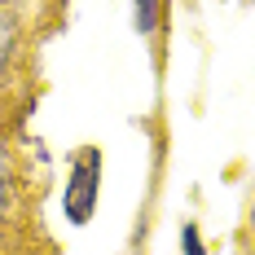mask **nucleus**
Here are the masks:
<instances>
[{
	"label": "nucleus",
	"instance_id": "nucleus-1",
	"mask_svg": "<svg viewBox=\"0 0 255 255\" xmlns=\"http://www.w3.org/2000/svg\"><path fill=\"white\" fill-rule=\"evenodd\" d=\"M97 185H102V150H79L75 167H71V185H66V216L75 225H88L93 207H97Z\"/></svg>",
	"mask_w": 255,
	"mask_h": 255
},
{
	"label": "nucleus",
	"instance_id": "nucleus-2",
	"mask_svg": "<svg viewBox=\"0 0 255 255\" xmlns=\"http://www.w3.org/2000/svg\"><path fill=\"white\" fill-rule=\"evenodd\" d=\"M9 57H13V22L0 18V75H4V66H9Z\"/></svg>",
	"mask_w": 255,
	"mask_h": 255
},
{
	"label": "nucleus",
	"instance_id": "nucleus-3",
	"mask_svg": "<svg viewBox=\"0 0 255 255\" xmlns=\"http://www.w3.org/2000/svg\"><path fill=\"white\" fill-rule=\"evenodd\" d=\"M180 242H185V255H207V251H203V238H198V229H194V225H185Z\"/></svg>",
	"mask_w": 255,
	"mask_h": 255
},
{
	"label": "nucleus",
	"instance_id": "nucleus-4",
	"mask_svg": "<svg viewBox=\"0 0 255 255\" xmlns=\"http://www.w3.org/2000/svg\"><path fill=\"white\" fill-rule=\"evenodd\" d=\"M136 26H141V31L154 26V0H136Z\"/></svg>",
	"mask_w": 255,
	"mask_h": 255
},
{
	"label": "nucleus",
	"instance_id": "nucleus-5",
	"mask_svg": "<svg viewBox=\"0 0 255 255\" xmlns=\"http://www.w3.org/2000/svg\"><path fill=\"white\" fill-rule=\"evenodd\" d=\"M0 185H9V150H4V141H0Z\"/></svg>",
	"mask_w": 255,
	"mask_h": 255
},
{
	"label": "nucleus",
	"instance_id": "nucleus-6",
	"mask_svg": "<svg viewBox=\"0 0 255 255\" xmlns=\"http://www.w3.org/2000/svg\"><path fill=\"white\" fill-rule=\"evenodd\" d=\"M4 198H9V185H0V211H4Z\"/></svg>",
	"mask_w": 255,
	"mask_h": 255
}]
</instances>
